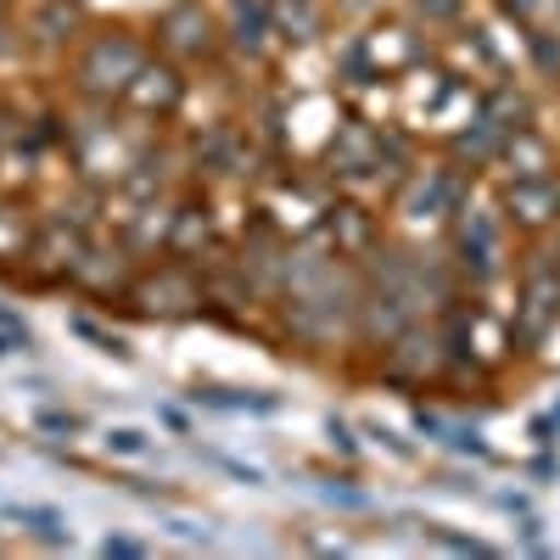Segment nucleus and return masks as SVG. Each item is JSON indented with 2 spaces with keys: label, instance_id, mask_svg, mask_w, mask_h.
Wrapping results in <instances>:
<instances>
[{
  "label": "nucleus",
  "instance_id": "f257e3e1",
  "mask_svg": "<svg viewBox=\"0 0 560 560\" xmlns=\"http://www.w3.org/2000/svg\"><path fill=\"white\" fill-rule=\"evenodd\" d=\"M28 325L12 314V308H0V359H12V353H28Z\"/></svg>",
  "mask_w": 560,
  "mask_h": 560
},
{
  "label": "nucleus",
  "instance_id": "7ed1b4c3",
  "mask_svg": "<svg viewBox=\"0 0 560 560\" xmlns=\"http://www.w3.org/2000/svg\"><path fill=\"white\" fill-rule=\"evenodd\" d=\"M107 555H140V544H129V538H107Z\"/></svg>",
  "mask_w": 560,
  "mask_h": 560
},
{
  "label": "nucleus",
  "instance_id": "f03ea898",
  "mask_svg": "<svg viewBox=\"0 0 560 560\" xmlns=\"http://www.w3.org/2000/svg\"><path fill=\"white\" fill-rule=\"evenodd\" d=\"M107 443H113L118 454H147V438H140V432H129V427H124V432H113Z\"/></svg>",
  "mask_w": 560,
  "mask_h": 560
}]
</instances>
